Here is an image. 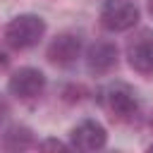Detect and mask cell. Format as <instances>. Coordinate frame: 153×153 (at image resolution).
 Returning <instances> with one entry per match:
<instances>
[{"label":"cell","instance_id":"obj_1","mask_svg":"<svg viewBox=\"0 0 153 153\" xmlns=\"http://www.w3.org/2000/svg\"><path fill=\"white\" fill-rule=\"evenodd\" d=\"M45 33V22L38 14H17L5 26V41L14 50L33 48Z\"/></svg>","mask_w":153,"mask_h":153},{"label":"cell","instance_id":"obj_2","mask_svg":"<svg viewBox=\"0 0 153 153\" xmlns=\"http://www.w3.org/2000/svg\"><path fill=\"white\" fill-rule=\"evenodd\" d=\"M98 100L115 120H131L134 112L139 110L136 93L122 81H115V84H108L105 88H100Z\"/></svg>","mask_w":153,"mask_h":153},{"label":"cell","instance_id":"obj_3","mask_svg":"<svg viewBox=\"0 0 153 153\" xmlns=\"http://www.w3.org/2000/svg\"><path fill=\"white\" fill-rule=\"evenodd\" d=\"M139 22V7L131 0H105L100 7V24L103 29L120 33L134 29Z\"/></svg>","mask_w":153,"mask_h":153},{"label":"cell","instance_id":"obj_4","mask_svg":"<svg viewBox=\"0 0 153 153\" xmlns=\"http://www.w3.org/2000/svg\"><path fill=\"white\" fill-rule=\"evenodd\" d=\"M7 88H10L12 96H17L22 100L36 98L45 88V74L36 67H19L17 72H12V76L7 81Z\"/></svg>","mask_w":153,"mask_h":153},{"label":"cell","instance_id":"obj_5","mask_svg":"<svg viewBox=\"0 0 153 153\" xmlns=\"http://www.w3.org/2000/svg\"><path fill=\"white\" fill-rule=\"evenodd\" d=\"M69 139H72V148L84 151V153H91V151H100L108 143V131H105V127L100 122L84 120V122H79L72 129Z\"/></svg>","mask_w":153,"mask_h":153},{"label":"cell","instance_id":"obj_6","mask_svg":"<svg viewBox=\"0 0 153 153\" xmlns=\"http://www.w3.org/2000/svg\"><path fill=\"white\" fill-rule=\"evenodd\" d=\"M81 55V38L76 33H60L48 45V60L57 67H69Z\"/></svg>","mask_w":153,"mask_h":153},{"label":"cell","instance_id":"obj_7","mask_svg":"<svg viewBox=\"0 0 153 153\" xmlns=\"http://www.w3.org/2000/svg\"><path fill=\"white\" fill-rule=\"evenodd\" d=\"M117 65V45L110 41H98L86 50V67L91 74H108Z\"/></svg>","mask_w":153,"mask_h":153},{"label":"cell","instance_id":"obj_8","mask_svg":"<svg viewBox=\"0 0 153 153\" xmlns=\"http://www.w3.org/2000/svg\"><path fill=\"white\" fill-rule=\"evenodd\" d=\"M129 65L139 74H153V36H143L134 41L127 50Z\"/></svg>","mask_w":153,"mask_h":153},{"label":"cell","instance_id":"obj_9","mask_svg":"<svg viewBox=\"0 0 153 153\" xmlns=\"http://www.w3.org/2000/svg\"><path fill=\"white\" fill-rule=\"evenodd\" d=\"M2 146L7 151H26V148L33 146V131L29 127H24V124H14V127H10L5 131Z\"/></svg>","mask_w":153,"mask_h":153},{"label":"cell","instance_id":"obj_10","mask_svg":"<svg viewBox=\"0 0 153 153\" xmlns=\"http://www.w3.org/2000/svg\"><path fill=\"white\" fill-rule=\"evenodd\" d=\"M38 148H43V151H67V148H72V146H67V143H62V141H57V139H45V141L38 143Z\"/></svg>","mask_w":153,"mask_h":153},{"label":"cell","instance_id":"obj_11","mask_svg":"<svg viewBox=\"0 0 153 153\" xmlns=\"http://www.w3.org/2000/svg\"><path fill=\"white\" fill-rule=\"evenodd\" d=\"M10 115V105H7V100H5V96H0V124L5 122V117Z\"/></svg>","mask_w":153,"mask_h":153},{"label":"cell","instance_id":"obj_12","mask_svg":"<svg viewBox=\"0 0 153 153\" xmlns=\"http://www.w3.org/2000/svg\"><path fill=\"white\" fill-rule=\"evenodd\" d=\"M148 12H151V17H153V0H148Z\"/></svg>","mask_w":153,"mask_h":153},{"label":"cell","instance_id":"obj_13","mask_svg":"<svg viewBox=\"0 0 153 153\" xmlns=\"http://www.w3.org/2000/svg\"><path fill=\"white\" fill-rule=\"evenodd\" d=\"M148 151H153V146H151V148H148Z\"/></svg>","mask_w":153,"mask_h":153}]
</instances>
